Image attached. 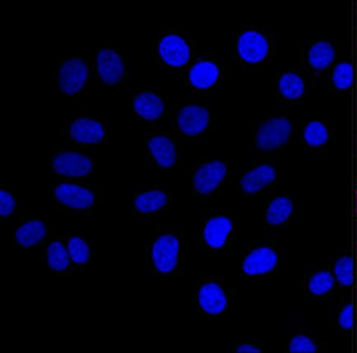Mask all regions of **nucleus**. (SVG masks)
Wrapping results in <instances>:
<instances>
[{
	"label": "nucleus",
	"instance_id": "obj_2",
	"mask_svg": "<svg viewBox=\"0 0 357 353\" xmlns=\"http://www.w3.org/2000/svg\"><path fill=\"white\" fill-rule=\"evenodd\" d=\"M180 253V242L175 235H162L157 238L152 249V258L155 268L160 273H170L175 269Z\"/></svg>",
	"mask_w": 357,
	"mask_h": 353
},
{
	"label": "nucleus",
	"instance_id": "obj_1",
	"mask_svg": "<svg viewBox=\"0 0 357 353\" xmlns=\"http://www.w3.org/2000/svg\"><path fill=\"white\" fill-rule=\"evenodd\" d=\"M291 135V123L285 118H270L264 122L257 132V146L260 150L280 148Z\"/></svg>",
	"mask_w": 357,
	"mask_h": 353
},
{
	"label": "nucleus",
	"instance_id": "obj_15",
	"mask_svg": "<svg viewBox=\"0 0 357 353\" xmlns=\"http://www.w3.org/2000/svg\"><path fill=\"white\" fill-rule=\"evenodd\" d=\"M232 230V222L227 217H213L204 227V240L211 249H221Z\"/></svg>",
	"mask_w": 357,
	"mask_h": 353
},
{
	"label": "nucleus",
	"instance_id": "obj_21",
	"mask_svg": "<svg viewBox=\"0 0 357 353\" xmlns=\"http://www.w3.org/2000/svg\"><path fill=\"white\" fill-rule=\"evenodd\" d=\"M334 54L336 53H334L331 43H328V41H318V43H314L310 48L308 61L311 68H314L317 71H323L334 61Z\"/></svg>",
	"mask_w": 357,
	"mask_h": 353
},
{
	"label": "nucleus",
	"instance_id": "obj_32",
	"mask_svg": "<svg viewBox=\"0 0 357 353\" xmlns=\"http://www.w3.org/2000/svg\"><path fill=\"white\" fill-rule=\"evenodd\" d=\"M340 325L344 330H351L352 325H354V311H352V306L347 304L344 309L341 311L340 314Z\"/></svg>",
	"mask_w": 357,
	"mask_h": 353
},
{
	"label": "nucleus",
	"instance_id": "obj_5",
	"mask_svg": "<svg viewBox=\"0 0 357 353\" xmlns=\"http://www.w3.org/2000/svg\"><path fill=\"white\" fill-rule=\"evenodd\" d=\"M277 263L278 256L275 251L268 246H260L245 256L244 263H242V272L249 276H259V274L270 273L272 269H275Z\"/></svg>",
	"mask_w": 357,
	"mask_h": 353
},
{
	"label": "nucleus",
	"instance_id": "obj_13",
	"mask_svg": "<svg viewBox=\"0 0 357 353\" xmlns=\"http://www.w3.org/2000/svg\"><path fill=\"white\" fill-rule=\"evenodd\" d=\"M275 178L277 171L270 164H260V166L250 169L249 173L244 174V178L241 180V187L247 194H255V192L272 185Z\"/></svg>",
	"mask_w": 357,
	"mask_h": 353
},
{
	"label": "nucleus",
	"instance_id": "obj_16",
	"mask_svg": "<svg viewBox=\"0 0 357 353\" xmlns=\"http://www.w3.org/2000/svg\"><path fill=\"white\" fill-rule=\"evenodd\" d=\"M149 151L162 168H172L176 163V148L165 135H157L149 141Z\"/></svg>",
	"mask_w": 357,
	"mask_h": 353
},
{
	"label": "nucleus",
	"instance_id": "obj_27",
	"mask_svg": "<svg viewBox=\"0 0 357 353\" xmlns=\"http://www.w3.org/2000/svg\"><path fill=\"white\" fill-rule=\"evenodd\" d=\"M333 286H334V278H333V274L328 272L317 273L314 276H311L310 283H308L310 292L314 296L326 295V292L333 290Z\"/></svg>",
	"mask_w": 357,
	"mask_h": 353
},
{
	"label": "nucleus",
	"instance_id": "obj_26",
	"mask_svg": "<svg viewBox=\"0 0 357 353\" xmlns=\"http://www.w3.org/2000/svg\"><path fill=\"white\" fill-rule=\"evenodd\" d=\"M68 251H70L71 260L77 265L88 263L91 258L89 245L86 244L84 238H81V237H73L71 240L68 242Z\"/></svg>",
	"mask_w": 357,
	"mask_h": 353
},
{
	"label": "nucleus",
	"instance_id": "obj_30",
	"mask_svg": "<svg viewBox=\"0 0 357 353\" xmlns=\"http://www.w3.org/2000/svg\"><path fill=\"white\" fill-rule=\"evenodd\" d=\"M288 350L291 353H314L318 350L314 342L311 340L310 337L306 336H295L290 340V345H288Z\"/></svg>",
	"mask_w": 357,
	"mask_h": 353
},
{
	"label": "nucleus",
	"instance_id": "obj_23",
	"mask_svg": "<svg viewBox=\"0 0 357 353\" xmlns=\"http://www.w3.org/2000/svg\"><path fill=\"white\" fill-rule=\"evenodd\" d=\"M278 91L285 99H300L305 93V82L295 72H285L278 81Z\"/></svg>",
	"mask_w": 357,
	"mask_h": 353
},
{
	"label": "nucleus",
	"instance_id": "obj_10",
	"mask_svg": "<svg viewBox=\"0 0 357 353\" xmlns=\"http://www.w3.org/2000/svg\"><path fill=\"white\" fill-rule=\"evenodd\" d=\"M54 197L61 204L73 209H89L94 204V194L89 189L75 185H59L54 189Z\"/></svg>",
	"mask_w": 357,
	"mask_h": 353
},
{
	"label": "nucleus",
	"instance_id": "obj_18",
	"mask_svg": "<svg viewBox=\"0 0 357 353\" xmlns=\"http://www.w3.org/2000/svg\"><path fill=\"white\" fill-rule=\"evenodd\" d=\"M219 79V68L211 61L196 63L190 71L191 84L198 89H208Z\"/></svg>",
	"mask_w": 357,
	"mask_h": 353
},
{
	"label": "nucleus",
	"instance_id": "obj_24",
	"mask_svg": "<svg viewBox=\"0 0 357 353\" xmlns=\"http://www.w3.org/2000/svg\"><path fill=\"white\" fill-rule=\"evenodd\" d=\"M47 258L50 268L54 269V272H63V269L68 268L70 265V251H68V246H65L61 242H53L52 245L48 246Z\"/></svg>",
	"mask_w": 357,
	"mask_h": 353
},
{
	"label": "nucleus",
	"instance_id": "obj_33",
	"mask_svg": "<svg viewBox=\"0 0 357 353\" xmlns=\"http://www.w3.org/2000/svg\"><path fill=\"white\" fill-rule=\"evenodd\" d=\"M237 353H260V348L255 345H249V343H242L236 348Z\"/></svg>",
	"mask_w": 357,
	"mask_h": 353
},
{
	"label": "nucleus",
	"instance_id": "obj_8",
	"mask_svg": "<svg viewBox=\"0 0 357 353\" xmlns=\"http://www.w3.org/2000/svg\"><path fill=\"white\" fill-rule=\"evenodd\" d=\"M226 164L221 162H211L208 164H203L195 174V187L201 194H209L216 187L221 185L226 178Z\"/></svg>",
	"mask_w": 357,
	"mask_h": 353
},
{
	"label": "nucleus",
	"instance_id": "obj_3",
	"mask_svg": "<svg viewBox=\"0 0 357 353\" xmlns=\"http://www.w3.org/2000/svg\"><path fill=\"white\" fill-rule=\"evenodd\" d=\"M88 81V66L81 59L73 58L59 70V89L66 95H75Z\"/></svg>",
	"mask_w": 357,
	"mask_h": 353
},
{
	"label": "nucleus",
	"instance_id": "obj_17",
	"mask_svg": "<svg viewBox=\"0 0 357 353\" xmlns=\"http://www.w3.org/2000/svg\"><path fill=\"white\" fill-rule=\"evenodd\" d=\"M134 110L145 120H157L163 113V102L157 94L142 93L134 100Z\"/></svg>",
	"mask_w": 357,
	"mask_h": 353
},
{
	"label": "nucleus",
	"instance_id": "obj_31",
	"mask_svg": "<svg viewBox=\"0 0 357 353\" xmlns=\"http://www.w3.org/2000/svg\"><path fill=\"white\" fill-rule=\"evenodd\" d=\"M13 209H15V199H13V196L7 191H0V214L3 217H7V215L13 212Z\"/></svg>",
	"mask_w": 357,
	"mask_h": 353
},
{
	"label": "nucleus",
	"instance_id": "obj_28",
	"mask_svg": "<svg viewBox=\"0 0 357 353\" xmlns=\"http://www.w3.org/2000/svg\"><path fill=\"white\" fill-rule=\"evenodd\" d=\"M352 77H354V70L351 64L341 63L333 72V84L336 89H349L352 86Z\"/></svg>",
	"mask_w": 357,
	"mask_h": 353
},
{
	"label": "nucleus",
	"instance_id": "obj_25",
	"mask_svg": "<svg viewBox=\"0 0 357 353\" xmlns=\"http://www.w3.org/2000/svg\"><path fill=\"white\" fill-rule=\"evenodd\" d=\"M303 139L310 146H323L329 140V132L324 123L314 120L306 125Z\"/></svg>",
	"mask_w": 357,
	"mask_h": 353
},
{
	"label": "nucleus",
	"instance_id": "obj_11",
	"mask_svg": "<svg viewBox=\"0 0 357 353\" xmlns=\"http://www.w3.org/2000/svg\"><path fill=\"white\" fill-rule=\"evenodd\" d=\"M98 72L106 84H117L123 77V63L112 49H102L98 54Z\"/></svg>",
	"mask_w": 357,
	"mask_h": 353
},
{
	"label": "nucleus",
	"instance_id": "obj_7",
	"mask_svg": "<svg viewBox=\"0 0 357 353\" xmlns=\"http://www.w3.org/2000/svg\"><path fill=\"white\" fill-rule=\"evenodd\" d=\"M160 58L170 66H183L190 59V48L186 41L178 35H167L158 45Z\"/></svg>",
	"mask_w": 357,
	"mask_h": 353
},
{
	"label": "nucleus",
	"instance_id": "obj_12",
	"mask_svg": "<svg viewBox=\"0 0 357 353\" xmlns=\"http://www.w3.org/2000/svg\"><path fill=\"white\" fill-rule=\"evenodd\" d=\"M71 139L77 143L84 145H96L100 143L104 139V127L98 120H91V118H77L73 122L70 128Z\"/></svg>",
	"mask_w": 357,
	"mask_h": 353
},
{
	"label": "nucleus",
	"instance_id": "obj_22",
	"mask_svg": "<svg viewBox=\"0 0 357 353\" xmlns=\"http://www.w3.org/2000/svg\"><path fill=\"white\" fill-rule=\"evenodd\" d=\"M168 203V197L162 191H149L144 192V194L137 196L134 201V205L137 210L144 214L157 212V210L163 209Z\"/></svg>",
	"mask_w": 357,
	"mask_h": 353
},
{
	"label": "nucleus",
	"instance_id": "obj_19",
	"mask_svg": "<svg viewBox=\"0 0 357 353\" xmlns=\"http://www.w3.org/2000/svg\"><path fill=\"white\" fill-rule=\"evenodd\" d=\"M45 233H47V227L41 220H30V222L18 227V230L15 232V240L20 246H33L43 240Z\"/></svg>",
	"mask_w": 357,
	"mask_h": 353
},
{
	"label": "nucleus",
	"instance_id": "obj_20",
	"mask_svg": "<svg viewBox=\"0 0 357 353\" xmlns=\"http://www.w3.org/2000/svg\"><path fill=\"white\" fill-rule=\"evenodd\" d=\"M293 214V203L288 197H275L272 203L268 204L267 212H265V219L270 226H282L285 223Z\"/></svg>",
	"mask_w": 357,
	"mask_h": 353
},
{
	"label": "nucleus",
	"instance_id": "obj_29",
	"mask_svg": "<svg viewBox=\"0 0 357 353\" xmlns=\"http://www.w3.org/2000/svg\"><path fill=\"white\" fill-rule=\"evenodd\" d=\"M334 274H336L337 281H340L342 286H351L352 284V260L351 256H341L340 260L334 265Z\"/></svg>",
	"mask_w": 357,
	"mask_h": 353
},
{
	"label": "nucleus",
	"instance_id": "obj_6",
	"mask_svg": "<svg viewBox=\"0 0 357 353\" xmlns=\"http://www.w3.org/2000/svg\"><path fill=\"white\" fill-rule=\"evenodd\" d=\"M53 168L58 174L82 178L93 171V162L79 153H59L53 159Z\"/></svg>",
	"mask_w": 357,
	"mask_h": 353
},
{
	"label": "nucleus",
	"instance_id": "obj_14",
	"mask_svg": "<svg viewBox=\"0 0 357 353\" xmlns=\"http://www.w3.org/2000/svg\"><path fill=\"white\" fill-rule=\"evenodd\" d=\"M199 306L208 314H221L227 306L226 292L214 283L204 284L199 290Z\"/></svg>",
	"mask_w": 357,
	"mask_h": 353
},
{
	"label": "nucleus",
	"instance_id": "obj_9",
	"mask_svg": "<svg viewBox=\"0 0 357 353\" xmlns=\"http://www.w3.org/2000/svg\"><path fill=\"white\" fill-rule=\"evenodd\" d=\"M209 125V112L199 105H188L178 116V127L183 134L199 135Z\"/></svg>",
	"mask_w": 357,
	"mask_h": 353
},
{
	"label": "nucleus",
	"instance_id": "obj_4",
	"mask_svg": "<svg viewBox=\"0 0 357 353\" xmlns=\"http://www.w3.org/2000/svg\"><path fill=\"white\" fill-rule=\"evenodd\" d=\"M237 52L247 63H260L268 54V41L259 31H245L237 40Z\"/></svg>",
	"mask_w": 357,
	"mask_h": 353
}]
</instances>
